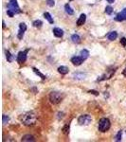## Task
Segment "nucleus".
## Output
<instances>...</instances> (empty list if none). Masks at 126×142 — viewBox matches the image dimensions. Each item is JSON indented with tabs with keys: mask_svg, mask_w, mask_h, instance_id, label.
<instances>
[{
	"mask_svg": "<svg viewBox=\"0 0 126 142\" xmlns=\"http://www.w3.org/2000/svg\"><path fill=\"white\" fill-rule=\"evenodd\" d=\"M21 120L23 122V124H25L26 126H31L35 123L36 121V116L33 112H28L25 115H23L21 117Z\"/></svg>",
	"mask_w": 126,
	"mask_h": 142,
	"instance_id": "1",
	"label": "nucleus"
},
{
	"mask_svg": "<svg viewBox=\"0 0 126 142\" xmlns=\"http://www.w3.org/2000/svg\"><path fill=\"white\" fill-rule=\"evenodd\" d=\"M63 99H64V95L60 92H51L49 95V99L53 104L61 102Z\"/></svg>",
	"mask_w": 126,
	"mask_h": 142,
	"instance_id": "2",
	"label": "nucleus"
},
{
	"mask_svg": "<svg viewBox=\"0 0 126 142\" xmlns=\"http://www.w3.org/2000/svg\"><path fill=\"white\" fill-rule=\"evenodd\" d=\"M111 124H110V121L108 118H101L100 122H99V131L101 132H106L109 130Z\"/></svg>",
	"mask_w": 126,
	"mask_h": 142,
	"instance_id": "3",
	"label": "nucleus"
},
{
	"mask_svg": "<svg viewBox=\"0 0 126 142\" xmlns=\"http://www.w3.org/2000/svg\"><path fill=\"white\" fill-rule=\"evenodd\" d=\"M8 10L13 11L14 13H19L21 11L16 0H10V2L8 4Z\"/></svg>",
	"mask_w": 126,
	"mask_h": 142,
	"instance_id": "4",
	"label": "nucleus"
},
{
	"mask_svg": "<svg viewBox=\"0 0 126 142\" xmlns=\"http://www.w3.org/2000/svg\"><path fill=\"white\" fill-rule=\"evenodd\" d=\"M78 122L80 125H88L91 122V117L89 115H83L79 117Z\"/></svg>",
	"mask_w": 126,
	"mask_h": 142,
	"instance_id": "5",
	"label": "nucleus"
},
{
	"mask_svg": "<svg viewBox=\"0 0 126 142\" xmlns=\"http://www.w3.org/2000/svg\"><path fill=\"white\" fill-rule=\"evenodd\" d=\"M29 52V49L24 50V51H20L17 55V62L19 64H22V63H25L26 60H27V54Z\"/></svg>",
	"mask_w": 126,
	"mask_h": 142,
	"instance_id": "6",
	"label": "nucleus"
},
{
	"mask_svg": "<svg viewBox=\"0 0 126 142\" xmlns=\"http://www.w3.org/2000/svg\"><path fill=\"white\" fill-rule=\"evenodd\" d=\"M115 19L119 22H121V21L126 20V8L125 9H123L120 12H119V13L117 14V16H116Z\"/></svg>",
	"mask_w": 126,
	"mask_h": 142,
	"instance_id": "7",
	"label": "nucleus"
},
{
	"mask_svg": "<svg viewBox=\"0 0 126 142\" xmlns=\"http://www.w3.org/2000/svg\"><path fill=\"white\" fill-rule=\"evenodd\" d=\"M27 30V25L25 23H21L19 25V32H18V38L19 39H22L23 36H24V33Z\"/></svg>",
	"mask_w": 126,
	"mask_h": 142,
	"instance_id": "8",
	"label": "nucleus"
},
{
	"mask_svg": "<svg viewBox=\"0 0 126 142\" xmlns=\"http://www.w3.org/2000/svg\"><path fill=\"white\" fill-rule=\"evenodd\" d=\"M83 59L82 57H73L71 59V63L74 65H81L83 63Z\"/></svg>",
	"mask_w": 126,
	"mask_h": 142,
	"instance_id": "9",
	"label": "nucleus"
},
{
	"mask_svg": "<svg viewBox=\"0 0 126 142\" xmlns=\"http://www.w3.org/2000/svg\"><path fill=\"white\" fill-rule=\"evenodd\" d=\"M53 33L56 37H59V38H60V37H63V35H64V31L62 30L61 28H54Z\"/></svg>",
	"mask_w": 126,
	"mask_h": 142,
	"instance_id": "10",
	"label": "nucleus"
},
{
	"mask_svg": "<svg viewBox=\"0 0 126 142\" xmlns=\"http://www.w3.org/2000/svg\"><path fill=\"white\" fill-rule=\"evenodd\" d=\"M85 20H86V16H85V14H81V16L80 18L78 19V21H77V25L78 26H82L83 25L84 23H85Z\"/></svg>",
	"mask_w": 126,
	"mask_h": 142,
	"instance_id": "11",
	"label": "nucleus"
},
{
	"mask_svg": "<svg viewBox=\"0 0 126 142\" xmlns=\"http://www.w3.org/2000/svg\"><path fill=\"white\" fill-rule=\"evenodd\" d=\"M58 72L59 73H61L63 75H65L68 73V67H66V66H64V65H61L60 67H58Z\"/></svg>",
	"mask_w": 126,
	"mask_h": 142,
	"instance_id": "12",
	"label": "nucleus"
},
{
	"mask_svg": "<svg viewBox=\"0 0 126 142\" xmlns=\"http://www.w3.org/2000/svg\"><path fill=\"white\" fill-rule=\"evenodd\" d=\"M117 37H118V33H117L116 31H111L107 35V38L110 40V41H114V40H116L117 39Z\"/></svg>",
	"mask_w": 126,
	"mask_h": 142,
	"instance_id": "13",
	"label": "nucleus"
},
{
	"mask_svg": "<svg viewBox=\"0 0 126 142\" xmlns=\"http://www.w3.org/2000/svg\"><path fill=\"white\" fill-rule=\"evenodd\" d=\"M71 40L73 43H75V44H80L81 43V38H80V36L78 34H73L71 36Z\"/></svg>",
	"mask_w": 126,
	"mask_h": 142,
	"instance_id": "14",
	"label": "nucleus"
},
{
	"mask_svg": "<svg viewBox=\"0 0 126 142\" xmlns=\"http://www.w3.org/2000/svg\"><path fill=\"white\" fill-rule=\"evenodd\" d=\"M88 56H89V51H88L87 49H83L82 51H81V57L83 58V60L87 59Z\"/></svg>",
	"mask_w": 126,
	"mask_h": 142,
	"instance_id": "15",
	"label": "nucleus"
},
{
	"mask_svg": "<svg viewBox=\"0 0 126 142\" xmlns=\"http://www.w3.org/2000/svg\"><path fill=\"white\" fill-rule=\"evenodd\" d=\"M22 141H34V137L30 135H26L23 136Z\"/></svg>",
	"mask_w": 126,
	"mask_h": 142,
	"instance_id": "16",
	"label": "nucleus"
},
{
	"mask_svg": "<svg viewBox=\"0 0 126 142\" xmlns=\"http://www.w3.org/2000/svg\"><path fill=\"white\" fill-rule=\"evenodd\" d=\"M65 12L66 13H68L69 15H72V14L74 13V11L71 9V7L69 6L68 4H65Z\"/></svg>",
	"mask_w": 126,
	"mask_h": 142,
	"instance_id": "17",
	"label": "nucleus"
},
{
	"mask_svg": "<svg viewBox=\"0 0 126 142\" xmlns=\"http://www.w3.org/2000/svg\"><path fill=\"white\" fill-rule=\"evenodd\" d=\"M44 16H45V18L47 19V21L49 22L50 24H53V19H52V17H51V15L48 12H45L44 13Z\"/></svg>",
	"mask_w": 126,
	"mask_h": 142,
	"instance_id": "18",
	"label": "nucleus"
},
{
	"mask_svg": "<svg viewBox=\"0 0 126 142\" xmlns=\"http://www.w3.org/2000/svg\"><path fill=\"white\" fill-rule=\"evenodd\" d=\"M32 25H33V27H35V28H40L41 27H42V25H43V23H42L41 20H35V21L33 22Z\"/></svg>",
	"mask_w": 126,
	"mask_h": 142,
	"instance_id": "19",
	"label": "nucleus"
},
{
	"mask_svg": "<svg viewBox=\"0 0 126 142\" xmlns=\"http://www.w3.org/2000/svg\"><path fill=\"white\" fill-rule=\"evenodd\" d=\"M33 71H34V72H35V73H36V74H37V75H38V76H40V77L42 78V80H45V79H46V76H45V75L42 74V73H41V72H40V71L38 70V69H36L35 67L33 68Z\"/></svg>",
	"mask_w": 126,
	"mask_h": 142,
	"instance_id": "20",
	"label": "nucleus"
},
{
	"mask_svg": "<svg viewBox=\"0 0 126 142\" xmlns=\"http://www.w3.org/2000/svg\"><path fill=\"white\" fill-rule=\"evenodd\" d=\"M6 56H7V60L10 62V63H11L12 62V56H11V54L10 53V51H7L6 52Z\"/></svg>",
	"mask_w": 126,
	"mask_h": 142,
	"instance_id": "21",
	"label": "nucleus"
},
{
	"mask_svg": "<svg viewBox=\"0 0 126 142\" xmlns=\"http://www.w3.org/2000/svg\"><path fill=\"white\" fill-rule=\"evenodd\" d=\"M121 135H122V132L119 131L118 135L116 136V141H120V140H121Z\"/></svg>",
	"mask_w": 126,
	"mask_h": 142,
	"instance_id": "22",
	"label": "nucleus"
},
{
	"mask_svg": "<svg viewBox=\"0 0 126 142\" xmlns=\"http://www.w3.org/2000/svg\"><path fill=\"white\" fill-rule=\"evenodd\" d=\"M105 12H106L107 14H111L112 12H113V8H112L111 6L106 7V9H105Z\"/></svg>",
	"mask_w": 126,
	"mask_h": 142,
	"instance_id": "23",
	"label": "nucleus"
},
{
	"mask_svg": "<svg viewBox=\"0 0 126 142\" xmlns=\"http://www.w3.org/2000/svg\"><path fill=\"white\" fill-rule=\"evenodd\" d=\"M63 132H64V134H68L69 133V125L68 124H66L65 127H64Z\"/></svg>",
	"mask_w": 126,
	"mask_h": 142,
	"instance_id": "24",
	"label": "nucleus"
},
{
	"mask_svg": "<svg viewBox=\"0 0 126 142\" xmlns=\"http://www.w3.org/2000/svg\"><path fill=\"white\" fill-rule=\"evenodd\" d=\"M47 4L49 7H53L54 5H55V1L54 0H47Z\"/></svg>",
	"mask_w": 126,
	"mask_h": 142,
	"instance_id": "25",
	"label": "nucleus"
},
{
	"mask_svg": "<svg viewBox=\"0 0 126 142\" xmlns=\"http://www.w3.org/2000/svg\"><path fill=\"white\" fill-rule=\"evenodd\" d=\"M9 119H10L9 117H7V116H5V115H4L3 116V124H6L8 121H9Z\"/></svg>",
	"mask_w": 126,
	"mask_h": 142,
	"instance_id": "26",
	"label": "nucleus"
},
{
	"mask_svg": "<svg viewBox=\"0 0 126 142\" xmlns=\"http://www.w3.org/2000/svg\"><path fill=\"white\" fill-rule=\"evenodd\" d=\"M7 13H8V15H9L10 17H13V16H14V14H15L14 12H13V11H10V10H8Z\"/></svg>",
	"mask_w": 126,
	"mask_h": 142,
	"instance_id": "27",
	"label": "nucleus"
},
{
	"mask_svg": "<svg viewBox=\"0 0 126 142\" xmlns=\"http://www.w3.org/2000/svg\"><path fill=\"white\" fill-rule=\"evenodd\" d=\"M120 44H121L122 46H126V38H124V37L121 38V39H120Z\"/></svg>",
	"mask_w": 126,
	"mask_h": 142,
	"instance_id": "28",
	"label": "nucleus"
},
{
	"mask_svg": "<svg viewBox=\"0 0 126 142\" xmlns=\"http://www.w3.org/2000/svg\"><path fill=\"white\" fill-rule=\"evenodd\" d=\"M89 93H92V94H94V95H96V96H98V95H99V93H98L97 91H94V90H90Z\"/></svg>",
	"mask_w": 126,
	"mask_h": 142,
	"instance_id": "29",
	"label": "nucleus"
},
{
	"mask_svg": "<svg viewBox=\"0 0 126 142\" xmlns=\"http://www.w3.org/2000/svg\"><path fill=\"white\" fill-rule=\"evenodd\" d=\"M114 1L115 0H107V2H109V3H114Z\"/></svg>",
	"mask_w": 126,
	"mask_h": 142,
	"instance_id": "30",
	"label": "nucleus"
},
{
	"mask_svg": "<svg viewBox=\"0 0 126 142\" xmlns=\"http://www.w3.org/2000/svg\"><path fill=\"white\" fill-rule=\"evenodd\" d=\"M122 74L124 75V76H126V68L125 69H124V70H123V72H122Z\"/></svg>",
	"mask_w": 126,
	"mask_h": 142,
	"instance_id": "31",
	"label": "nucleus"
},
{
	"mask_svg": "<svg viewBox=\"0 0 126 142\" xmlns=\"http://www.w3.org/2000/svg\"><path fill=\"white\" fill-rule=\"evenodd\" d=\"M2 24H3V28H5V27H6V26H5V22L3 21V23H2Z\"/></svg>",
	"mask_w": 126,
	"mask_h": 142,
	"instance_id": "32",
	"label": "nucleus"
},
{
	"mask_svg": "<svg viewBox=\"0 0 126 142\" xmlns=\"http://www.w3.org/2000/svg\"><path fill=\"white\" fill-rule=\"evenodd\" d=\"M70 1H71V0H70Z\"/></svg>",
	"mask_w": 126,
	"mask_h": 142,
	"instance_id": "33",
	"label": "nucleus"
}]
</instances>
